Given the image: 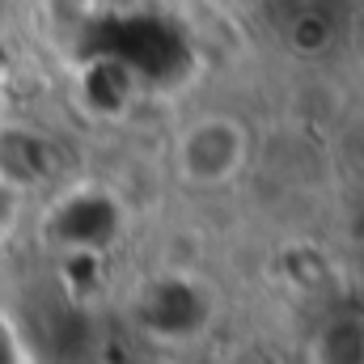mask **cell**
Returning <instances> with one entry per match:
<instances>
[{"label": "cell", "mask_w": 364, "mask_h": 364, "mask_svg": "<svg viewBox=\"0 0 364 364\" xmlns=\"http://www.w3.org/2000/svg\"><path fill=\"white\" fill-rule=\"evenodd\" d=\"M38 229H43V242H51L60 255H73V250L106 255L123 237L127 212H123V203L110 186L73 182V186H64L47 199Z\"/></svg>", "instance_id": "cell-1"}, {"label": "cell", "mask_w": 364, "mask_h": 364, "mask_svg": "<svg viewBox=\"0 0 364 364\" xmlns=\"http://www.w3.org/2000/svg\"><path fill=\"white\" fill-rule=\"evenodd\" d=\"M132 322L153 343H195L216 322V292L195 275L166 272L136 292Z\"/></svg>", "instance_id": "cell-2"}, {"label": "cell", "mask_w": 364, "mask_h": 364, "mask_svg": "<svg viewBox=\"0 0 364 364\" xmlns=\"http://www.w3.org/2000/svg\"><path fill=\"white\" fill-rule=\"evenodd\" d=\"M250 161V127L233 114H199L174 140V174L186 186H225Z\"/></svg>", "instance_id": "cell-3"}, {"label": "cell", "mask_w": 364, "mask_h": 364, "mask_svg": "<svg viewBox=\"0 0 364 364\" xmlns=\"http://www.w3.org/2000/svg\"><path fill=\"white\" fill-rule=\"evenodd\" d=\"M51 174V144L34 136L30 127H4L0 132V182L13 191L38 186Z\"/></svg>", "instance_id": "cell-4"}, {"label": "cell", "mask_w": 364, "mask_h": 364, "mask_svg": "<svg viewBox=\"0 0 364 364\" xmlns=\"http://www.w3.org/2000/svg\"><path fill=\"white\" fill-rule=\"evenodd\" d=\"M314 364H364V322L343 314L331 318L314 339Z\"/></svg>", "instance_id": "cell-5"}, {"label": "cell", "mask_w": 364, "mask_h": 364, "mask_svg": "<svg viewBox=\"0 0 364 364\" xmlns=\"http://www.w3.org/2000/svg\"><path fill=\"white\" fill-rule=\"evenodd\" d=\"M0 364H30L26 339H21V331L9 314H0Z\"/></svg>", "instance_id": "cell-6"}, {"label": "cell", "mask_w": 364, "mask_h": 364, "mask_svg": "<svg viewBox=\"0 0 364 364\" xmlns=\"http://www.w3.org/2000/svg\"><path fill=\"white\" fill-rule=\"evenodd\" d=\"M17 199H21V191H13L9 182H0V237L17 225Z\"/></svg>", "instance_id": "cell-7"}]
</instances>
